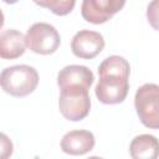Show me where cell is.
I'll use <instances>...</instances> for the list:
<instances>
[{
    "label": "cell",
    "instance_id": "obj_14",
    "mask_svg": "<svg viewBox=\"0 0 159 159\" xmlns=\"http://www.w3.org/2000/svg\"><path fill=\"white\" fill-rule=\"evenodd\" d=\"M147 19L150 26L159 31V0H152L147 7Z\"/></svg>",
    "mask_w": 159,
    "mask_h": 159
},
{
    "label": "cell",
    "instance_id": "obj_3",
    "mask_svg": "<svg viewBox=\"0 0 159 159\" xmlns=\"http://www.w3.org/2000/svg\"><path fill=\"white\" fill-rule=\"evenodd\" d=\"M134 106L140 122L150 129H159V86L145 83L134 97Z\"/></svg>",
    "mask_w": 159,
    "mask_h": 159
},
{
    "label": "cell",
    "instance_id": "obj_1",
    "mask_svg": "<svg viewBox=\"0 0 159 159\" xmlns=\"http://www.w3.org/2000/svg\"><path fill=\"white\" fill-rule=\"evenodd\" d=\"M2 89L14 97H25L32 93L39 84L37 71L27 65L6 67L0 75Z\"/></svg>",
    "mask_w": 159,
    "mask_h": 159
},
{
    "label": "cell",
    "instance_id": "obj_16",
    "mask_svg": "<svg viewBox=\"0 0 159 159\" xmlns=\"http://www.w3.org/2000/svg\"><path fill=\"white\" fill-rule=\"evenodd\" d=\"M4 2H6V4H15V2H17L19 0H2Z\"/></svg>",
    "mask_w": 159,
    "mask_h": 159
},
{
    "label": "cell",
    "instance_id": "obj_12",
    "mask_svg": "<svg viewBox=\"0 0 159 159\" xmlns=\"http://www.w3.org/2000/svg\"><path fill=\"white\" fill-rule=\"evenodd\" d=\"M130 73V66L129 62L122 57V56H109L102 61V63L98 67V75H114V76H122L129 78Z\"/></svg>",
    "mask_w": 159,
    "mask_h": 159
},
{
    "label": "cell",
    "instance_id": "obj_6",
    "mask_svg": "<svg viewBox=\"0 0 159 159\" xmlns=\"http://www.w3.org/2000/svg\"><path fill=\"white\" fill-rule=\"evenodd\" d=\"M127 0H83L81 6L82 17L91 24H104L119 12Z\"/></svg>",
    "mask_w": 159,
    "mask_h": 159
},
{
    "label": "cell",
    "instance_id": "obj_10",
    "mask_svg": "<svg viewBox=\"0 0 159 159\" xmlns=\"http://www.w3.org/2000/svg\"><path fill=\"white\" fill-rule=\"evenodd\" d=\"M94 76L93 72L81 65H70L60 70L57 75V84L58 87H63L67 84H82L89 88L93 83Z\"/></svg>",
    "mask_w": 159,
    "mask_h": 159
},
{
    "label": "cell",
    "instance_id": "obj_2",
    "mask_svg": "<svg viewBox=\"0 0 159 159\" xmlns=\"http://www.w3.org/2000/svg\"><path fill=\"white\" fill-rule=\"evenodd\" d=\"M60 89L58 108L61 114L72 122H78L86 118L91 109L89 88L82 84H67Z\"/></svg>",
    "mask_w": 159,
    "mask_h": 159
},
{
    "label": "cell",
    "instance_id": "obj_9",
    "mask_svg": "<svg viewBox=\"0 0 159 159\" xmlns=\"http://www.w3.org/2000/svg\"><path fill=\"white\" fill-rule=\"evenodd\" d=\"M26 37L22 32L9 29L0 35V56L4 60H14L24 55L26 48Z\"/></svg>",
    "mask_w": 159,
    "mask_h": 159
},
{
    "label": "cell",
    "instance_id": "obj_13",
    "mask_svg": "<svg viewBox=\"0 0 159 159\" xmlns=\"http://www.w3.org/2000/svg\"><path fill=\"white\" fill-rule=\"evenodd\" d=\"M41 7L48 9L51 12L58 16H65L70 14L76 4V0H32Z\"/></svg>",
    "mask_w": 159,
    "mask_h": 159
},
{
    "label": "cell",
    "instance_id": "obj_4",
    "mask_svg": "<svg viewBox=\"0 0 159 159\" xmlns=\"http://www.w3.org/2000/svg\"><path fill=\"white\" fill-rule=\"evenodd\" d=\"M25 37L27 47L39 55H51L61 43L58 31L47 22L34 24L27 30Z\"/></svg>",
    "mask_w": 159,
    "mask_h": 159
},
{
    "label": "cell",
    "instance_id": "obj_15",
    "mask_svg": "<svg viewBox=\"0 0 159 159\" xmlns=\"http://www.w3.org/2000/svg\"><path fill=\"white\" fill-rule=\"evenodd\" d=\"M0 148H1V158H7L12 154V143L9 140V138L5 134H1Z\"/></svg>",
    "mask_w": 159,
    "mask_h": 159
},
{
    "label": "cell",
    "instance_id": "obj_5",
    "mask_svg": "<svg viewBox=\"0 0 159 159\" xmlns=\"http://www.w3.org/2000/svg\"><path fill=\"white\" fill-rule=\"evenodd\" d=\"M129 91L128 77L103 75L99 76L98 83L96 84L94 92L99 102L104 104L122 103Z\"/></svg>",
    "mask_w": 159,
    "mask_h": 159
},
{
    "label": "cell",
    "instance_id": "obj_8",
    "mask_svg": "<svg viewBox=\"0 0 159 159\" xmlns=\"http://www.w3.org/2000/svg\"><path fill=\"white\" fill-rule=\"evenodd\" d=\"M94 135L89 130L78 129L66 133L61 139V149L70 155H83L94 147Z\"/></svg>",
    "mask_w": 159,
    "mask_h": 159
},
{
    "label": "cell",
    "instance_id": "obj_7",
    "mask_svg": "<svg viewBox=\"0 0 159 159\" xmlns=\"http://www.w3.org/2000/svg\"><path fill=\"white\" fill-rule=\"evenodd\" d=\"M104 48V39L97 31L81 30L71 41V50L75 56L84 60L96 57Z\"/></svg>",
    "mask_w": 159,
    "mask_h": 159
},
{
    "label": "cell",
    "instance_id": "obj_11",
    "mask_svg": "<svg viewBox=\"0 0 159 159\" xmlns=\"http://www.w3.org/2000/svg\"><path fill=\"white\" fill-rule=\"evenodd\" d=\"M133 159H157L159 157V140L152 134H140L133 138L129 145Z\"/></svg>",
    "mask_w": 159,
    "mask_h": 159
}]
</instances>
